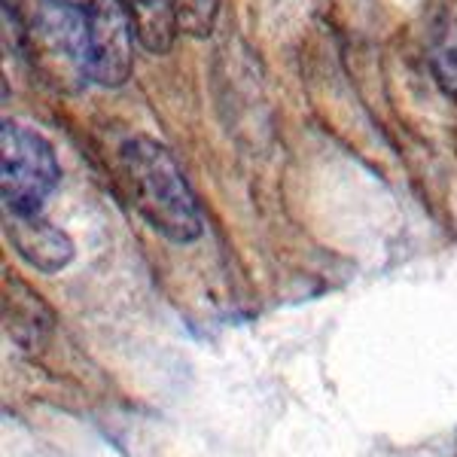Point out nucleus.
<instances>
[{"label":"nucleus","instance_id":"nucleus-7","mask_svg":"<svg viewBox=\"0 0 457 457\" xmlns=\"http://www.w3.org/2000/svg\"><path fill=\"white\" fill-rule=\"evenodd\" d=\"M213 12H217V0H177V16L180 28L195 37L208 34L213 25Z\"/></svg>","mask_w":457,"mask_h":457},{"label":"nucleus","instance_id":"nucleus-3","mask_svg":"<svg viewBox=\"0 0 457 457\" xmlns=\"http://www.w3.org/2000/svg\"><path fill=\"white\" fill-rule=\"evenodd\" d=\"M88 28V79L120 88L135 64V21L120 0H77Z\"/></svg>","mask_w":457,"mask_h":457},{"label":"nucleus","instance_id":"nucleus-4","mask_svg":"<svg viewBox=\"0 0 457 457\" xmlns=\"http://www.w3.org/2000/svg\"><path fill=\"white\" fill-rule=\"evenodd\" d=\"M6 235L12 247L21 253V260L31 262L40 271H62L73 260V245L55 223L43 220L40 213H10Z\"/></svg>","mask_w":457,"mask_h":457},{"label":"nucleus","instance_id":"nucleus-2","mask_svg":"<svg viewBox=\"0 0 457 457\" xmlns=\"http://www.w3.org/2000/svg\"><path fill=\"white\" fill-rule=\"evenodd\" d=\"M0 144H4L6 213H40L62 177L53 144L19 122H4Z\"/></svg>","mask_w":457,"mask_h":457},{"label":"nucleus","instance_id":"nucleus-6","mask_svg":"<svg viewBox=\"0 0 457 457\" xmlns=\"http://www.w3.org/2000/svg\"><path fill=\"white\" fill-rule=\"evenodd\" d=\"M430 71L448 98L457 101V12H442L430 34Z\"/></svg>","mask_w":457,"mask_h":457},{"label":"nucleus","instance_id":"nucleus-5","mask_svg":"<svg viewBox=\"0 0 457 457\" xmlns=\"http://www.w3.org/2000/svg\"><path fill=\"white\" fill-rule=\"evenodd\" d=\"M135 21L137 43L146 53L165 55L174 46L177 31H180V16H177V0H120Z\"/></svg>","mask_w":457,"mask_h":457},{"label":"nucleus","instance_id":"nucleus-1","mask_svg":"<svg viewBox=\"0 0 457 457\" xmlns=\"http://www.w3.org/2000/svg\"><path fill=\"white\" fill-rule=\"evenodd\" d=\"M120 177L137 213L174 245L202 235V208L171 153L153 137H131L120 150Z\"/></svg>","mask_w":457,"mask_h":457}]
</instances>
